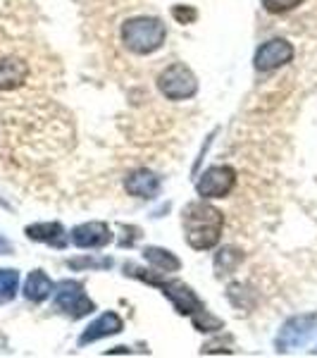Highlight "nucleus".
I'll use <instances>...</instances> for the list:
<instances>
[{"label": "nucleus", "instance_id": "obj_6", "mask_svg": "<svg viewBox=\"0 0 317 358\" xmlns=\"http://www.w3.org/2000/svg\"><path fill=\"white\" fill-rule=\"evenodd\" d=\"M55 308L69 317H84L96 310V303L84 292V285L77 280H62L55 287Z\"/></svg>", "mask_w": 317, "mask_h": 358}, {"label": "nucleus", "instance_id": "obj_1", "mask_svg": "<svg viewBox=\"0 0 317 358\" xmlns=\"http://www.w3.org/2000/svg\"><path fill=\"white\" fill-rule=\"evenodd\" d=\"M182 227L189 246L196 251H210L220 244L224 215L205 201H191L182 213Z\"/></svg>", "mask_w": 317, "mask_h": 358}, {"label": "nucleus", "instance_id": "obj_15", "mask_svg": "<svg viewBox=\"0 0 317 358\" xmlns=\"http://www.w3.org/2000/svg\"><path fill=\"white\" fill-rule=\"evenodd\" d=\"M143 258H146L153 268L163 270V273H177V270L182 268V261L172 251H167V248L148 246V248H143Z\"/></svg>", "mask_w": 317, "mask_h": 358}, {"label": "nucleus", "instance_id": "obj_4", "mask_svg": "<svg viewBox=\"0 0 317 358\" xmlns=\"http://www.w3.org/2000/svg\"><path fill=\"white\" fill-rule=\"evenodd\" d=\"M158 89L167 101H186L198 91V79L184 62H175L158 74Z\"/></svg>", "mask_w": 317, "mask_h": 358}, {"label": "nucleus", "instance_id": "obj_20", "mask_svg": "<svg viewBox=\"0 0 317 358\" xmlns=\"http://www.w3.org/2000/svg\"><path fill=\"white\" fill-rule=\"evenodd\" d=\"M67 265L72 270H82V268L105 270V268H112V258H74V261H69Z\"/></svg>", "mask_w": 317, "mask_h": 358}, {"label": "nucleus", "instance_id": "obj_7", "mask_svg": "<svg viewBox=\"0 0 317 358\" xmlns=\"http://www.w3.org/2000/svg\"><path fill=\"white\" fill-rule=\"evenodd\" d=\"M236 187V170L229 165H212L196 182L200 199H224Z\"/></svg>", "mask_w": 317, "mask_h": 358}, {"label": "nucleus", "instance_id": "obj_8", "mask_svg": "<svg viewBox=\"0 0 317 358\" xmlns=\"http://www.w3.org/2000/svg\"><path fill=\"white\" fill-rule=\"evenodd\" d=\"M293 45L286 41V38H272V41L263 43L258 48L256 57H253V65H256L258 72H272V69H279L284 65H289L293 60Z\"/></svg>", "mask_w": 317, "mask_h": 358}, {"label": "nucleus", "instance_id": "obj_19", "mask_svg": "<svg viewBox=\"0 0 317 358\" xmlns=\"http://www.w3.org/2000/svg\"><path fill=\"white\" fill-rule=\"evenodd\" d=\"M260 3L270 15H284L296 10L298 5H303V0H260Z\"/></svg>", "mask_w": 317, "mask_h": 358}, {"label": "nucleus", "instance_id": "obj_13", "mask_svg": "<svg viewBox=\"0 0 317 358\" xmlns=\"http://www.w3.org/2000/svg\"><path fill=\"white\" fill-rule=\"evenodd\" d=\"M27 236L31 241H41V244H50L55 248L67 246V234L60 222H36L27 227Z\"/></svg>", "mask_w": 317, "mask_h": 358}, {"label": "nucleus", "instance_id": "obj_10", "mask_svg": "<svg viewBox=\"0 0 317 358\" xmlns=\"http://www.w3.org/2000/svg\"><path fill=\"white\" fill-rule=\"evenodd\" d=\"M122 330H124L122 317H119L117 313H112V310H110V313H103L101 317H96V320L82 332V337H79V346H86V344L98 342V339L112 337V334H117Z\"/></svg>", "mask_w": 317, "mask_h": 358}, {"label": "nucleus", "instance_id": "obj_23", "mask_svg": "<svg viewBox=\"0 0 317 358\" xmlns=\"http://www.w3.org/2000/svg\"><path fill=\"white\" fill-rule=\"evenodd\" d=\"M315 354H317V349H315Z\"/></svg>", "mask_w": 317, "mask_h": 358}, {"label": "nucleus", "instance_id": "obj_11", "mask_svg": "<svg viewBox=\"0 0 317 358\" xmlns=\"http://www.w3.org/2000/svg\"><path fill=\"white\" fill-rule=\"evenodd\" d=\"M124 189L134 199H155L160 194V177L155 172L146 170V167H141V170H134L124 179Z\"/></svg>", "mask_w": 317, "mask_h": 358}, {"label": "nucleus", "instance_id": "obj_2", "mask_svg": "<svg viewBox=\"0 0 317 358\" xmlns=\"http://www.w3.org/2000/svg\"><path fill=\"white\" fill-rule=\"evenodd\" d=\"M124 273L136 277V280H141V282H146V285L158 287V289L163 292L167 299H170L172 306H175V310L179 315H191L193 317V315H198V313H203V310H205V303L200 301L191 287L184 285L182 280H163V277L141 270L134 263L124 265Z\"/></svg>", "mask_w": 317, "mask_h": 358}, {"label": "nucleus", "instance_id": "obj_22", "mask_svg": "<svg viewBox=\"0 0 317 358\" xmlns=\"http://www.w3.org/2000/svg\"><path fill=\"white\" fill-rule=\"evenodd\" d=\"M0 253H13V244L8 239H3V236H0Z\"/></svg>", "mask_w": 317, "mask_h": 358}, {"label": "nucleus", "instance_id": "obj_17", "mask_svg": "<svg viewBox=\"0 0 317 358\" xmlns=\"http://www.w3.org/2000/svg\"><path fill=\"white\" fill-rule=\"evenodd\" d=\"M20 289V273L17 270H0V301H13Z\"/></svg>", "mask_w": 317, "mask_h": 358}, {"label": "nucleus", "instance_id": "obj_21", "mask_svg": "<svg viewBox=\"0 0 317 358\" xmlns=\"http://www.w3.org/2000/svg\"><path fill=\"white\" fill-rule=\"evenodd\" d=\"M172 17H175L179 24H193V22L198 20V13H196V8H191V5H175V8H172Z\"/></svg>", "mask_w": 317, "mask_h": 358}, {"label": "nucleus", "instance_id": "obj_16", "mask_svg": "<svg viewBox=\"0 0 317 358\" xmlns=\"http://www.w3.org/2000/svg\"><path fill=\"white\" fill-rule=\"evenodd\" d=\"M241 261H244V253H241L239 248H234V246H227V248H222V251H217V256H215V273H217V277L232 275L234 270L239 268Z\"/></svg>", "mask_w": 317, "mask_h": 358}, {"label": "nucleus", "instance_id": "obj_12", "mask_svg": "<svg viewBox=\"0 0 317 358\" xmlns=\"http://www.w3.org/2000/svg\"><path fill=\"white\" fill-rule=\"evenodd\" d=\"M29 65L22 57H0V91H15L27 82Z\"/></svg>", "mask_w": 317, "mask_h": 358}, {"label": "nucleus", "instance_id": "obj_3", "mask_svg": "<svg viewBox=\"0 0 317 358\" xmlns=\"http://www.w3.org/2000/svg\"><path fill=\"white\" fill-rule=\"evenodd\" d=\"M167 29L158 17H134L122 24V43L136 55H151L163 48Z\"/></svg>", "mask_w": 317, "mask_h": 358}, {"label": "nucleus", "instance_id": "obj_18", "mask_svg": "<svg viewBox=\"0 0 317 358\" xmlns=\"http://www.w3.org/2000/svg\"><path fill=\"white\" fill-rule=\"evenodd\" d=\"M193 327L198 332H215V330H222L224 322L220 320V317H215V315L207 313V310H203V313L193 315Z\"/></svg>", "mask_w": 317, "mask_h": 358}, {"label": "nucleus", "instance_id": "obj_14", "mask_svg": "<svg viewBox=\"0 0 317 358\" xmlns=\"http://www.w3.org/2000/svg\"><path fill=\"white\" fill-rule=\"evenodd\" d=\"M53 280H50L48 275L43 273V270H34V273H29L27 282H24V296L29 299L31 303H41L45 299L50 296V292H53Z\"/></svg>", "mask_w": 317, "mask_h": 358}, {"label": "nucleus", "instance_id": "obj_5", "mask_svg": "<svg viewBox=\"0 0 317 358\" xmlns=\"http://www.w3.org/2000/svg\"><path fill=\"white\" fill-rule=\"evenodd\" d=\"M317 334V315L315 313H303V315H293L281 325L279 334L274 339V346L279 354L293 351L298 346H305Z\"/></svg>", "mask_w": 317, "mask_h": 358}, {"label": "nucleus", "instance_id": "obj_9", "mask_svg": "<svg viewBox=\"0 0 317 358\" xmlns=\"http://www.w3.org/2000/svg\"><path fill=\"white\" fill-rule=\"evenodd\" d=\"M112 241V232L105 222H84L72 229V244L79 248H103Z\"/></svg>", "mask_w": 317, "mask_h": 358}]
</instances>
